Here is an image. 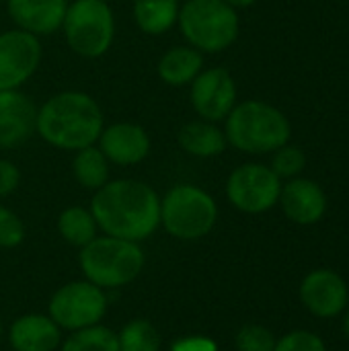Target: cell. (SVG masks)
<instances>
[{
	"label": "cell",
	"instance_id": "6da1fadb",
	"mask_svg": "<svg viewBox=\"0 0 349 351\" xmlns=\"http://www.w3.org/2000/svg\"><path fill=\"white\" fill-rule=\"evenodd\" d=\"M91 214L107 237L140 243L160 226V197L144 181H107L93 195Z\"/></svg>",
	"mask_w": 349,
	"mask_h": 351
},
{
	"label": "cell",
	"instance_id": "7a4b0ae2",
	"mask_svg": "<svg viewBox=\"0 0 349 351\" xmlns=\"http://www.w3.org/2000/svg\"><path fill=\"white\" fill-rule=\"evenodd\" d=\"M103 128L99 103L80 90L58 93L37 109L35 132L58 150L76 152L97 144Z\"/></svg>",
	"mask_w": 349,
	"mask_h": 351
},
{
	"label": "cell",
	"instance_id": "3957f363",
	"mask_svg": "<svg viewBox=\"0 0 349 351\" xmlns=\"http://www.w3.org/2000/svg\"><path fill=\"white\" fill-rule=\"evenodd\" d=\"M226 142L241 152L265 154L288 144L290 123L286 115L263 101H245L226 115Z\"/></svg>",
	"mask_w": 349,
	"mask_h": 351
},
{
	"label": "cell",
	"instance_id": "277c9868",
	"mask_svg": "<svg viewBox=\"0 0 349 351\" xmlns=\"http://www.w3.org/2000/svg\"><path fill=\"white\" fill-rule=\"evenodd\" d=\"M78 263L86 282L99 288H121L144 269V251L138 243L105 234L80 249Z\"/></svg>",
	"mask_w": 349,
	"mask_h": 351
},
{
	"label": "cell",
	"instance_id": "5b68a950",
	"mask_svg": "<svg viewBox=\"0 0 349 351\" xmlns=\"http://www.w3.org/2000/svg\"><path fill=\"white\" fill-rule=\"evenodd\" d=\"M177 23L187 43L202 53L224 51L239 37L237 8L224 0H185Z\"/></svg>",
	"mask_w": 349,
	"mask_h": 351
},
{
	"label": "cell",
	"instance_id": "8992f818",
	"mask_svg": "<svg viewBox=\"0 0 349 351\" xmlns=\"http://www.w3.org/2000/svg\"><path fill=\"white\" fill-rule=\"evenodd\" d=\"M218 220L214 197L195 185H175L160 199V224L181 241H197L206 237Z\"/></svg>",
	"mask_w": 349,
	"mask_h": 351
},
{
	"label": "cell",
	"instance_id": "52a82bcc",
	"mask_svg": "<svg viewBox=\"0 0 349 351\" xmlns=\"http://www.w3.org/2000/svg\"><path fill=\"white\" fill-rule=\"evenodd\" d=\"M62 31L68 47L82 58H101L115 37V16L105 0H74L68 4Z\"/></svg>",
	"mask_w": 349,
	"mask_h": 351
},
{
	"label": "cell",
	"instance_id": "ba28073f",
	"mask_svg": "<svg viewBox=\"0 0 349 351\" xmlns=\"http://www.w3.org/2000/svg\"><path fill=\"white\" fill-rule=\"evenodd\" d=\"M107 313V296L103 288L91 282H72L62 286L49 300V319L68 331H78L99 321Z\"/></svg>",
	"mask_w": 349,
	"mask_h": 351
},
{
	"label": "cell",
	"instance_id": "9c48e42d",
	"mask_svg": "<svg viewBox=\"0 0 349 351\" xmlns=\"http://www.w3.org/2000/svg\"><path fill=\"white\" fill-rule=\"evenodd\" d=\"M282 191L280 177L265 165H243L234 169L226 181L228 202L247 214H261L272 210Z\"/></svg>",
	"mask_w": 349,
	"mask_h": 351
},
{
	"label": "cell",
	"instance_id": "30bf717a",
	"mask_svg": "<svg viewBox=\"0 0 349 351\" xmlns=\"http://www.w3.org/2000/svg\"><path fill=\"white\" fill-rule=\"evenodd\" d=\"M41 62L39 37L12 29L0 33V90L21 88Z\"/></svg>",
	"mask_w": 349,
	"mask_h": 351
},
{
	"label": "cell",
	"instance_id": "8fae6325",
	"mask_svg": "<svg viewBox=\"0 0 349 351\" xmlns=\"http://www.w3.org/2000/svg\"><path fill=\"white\" fill-rule=\"evenodd\" d=\"M189 99L193 111L206 121H222L237 105V84L228 70H202L189 84Z\"/></svg>",
	"mask_w": 349,
	"mask_h": 351
},
{
	"label": "cell",
	"instance_id": "7c38bea8",
	"mask_svg": "<svg viewBox=\"0 0 349 351\" xmlns=\"http://www.w3.org/2000/svg\"><path fill=\"white\" fill-rule=\"evenodd\" d=\"M300 300L315 317L333 319L348 306V284L331 269H315L300 284Z\"/></svg>",
	"mask_w": 349,
	"mask_h": 351
},
{
	"label": "cell",
	"instance_id": "4fadbf2b",
	"mask_svg": "<svg viewBox=\"0 0 349 351\" xmlns=\"http://www.w3.org/2000/svg\"><path fill=\"white\" fill-rule=\"evenodd\" d=\"M37 128V107L19 88L0 90V148L10 150L25 144Z\"/></svg>",
	"mask_w": 349,
	"mask_h": 351
},
{
	"label": "cell",
	"instance_id": "5bb4252c",
	"mask_svg": "<svg viewBox=\"0 0 349 351\" xmlns=\"http://www.w3.org/2000/svg\"><path fill=\"white\" fill-rule=\"evenodd\" d=\"M97 142L105 158L119 167L138 165L150 154V136L138 123L121 121V123L103 128Z\"/></svg>",
	"mask_w": 349,
	"mask_h": 351
},
{
	"label": "cell",
	"instance_id": "9a60e30c",
	"mask_svg": "<svg viewBox=\"0 0 349 351\" xmlns=\"http://www.w3.org/2000/svg\"><path fill=\"white\" fill-rule=\"evenodd\" d=\"M6 10L21 31L43 37L62 29L68 0H6Z\"/></svg>",
	"mask_w": 349,
	"mask_h": 351
},
{
	"label": "cell",
	"instance_id": "2e32d148",
	"mask_svg": "<svg viewBox=\"0 0 349 351\" xmlns=\"http://www.w3.org/2000/svg\"><path fill=\"white\" fill-rule=\"evenodd\" d=\"M284 214L296 224H315L323 218L327 210V197L323 189L309 179H292L288 181L282 191L280 199Z\"/></svg>",
	"mask_w": 349,
	"mask_h": 351
},
{
	"label": "cell",
	"instance_id": "e0dca14e",
	"mask_svg": "<svg viewBox=\"0 0 349 351\" xmlns=\"http://www.w3.org/2000/svg\"><path fill=\"white\" fill-rule=\"evenodd\" d=\"M8 339L14 351H53L62 341V333L49 317L25 315L12 323Z\"/></svg>",
	"mask_w": 349,
	"mask_h": 351
},
{
	"label": "cell",
	"instance_id": "ac0fdd59",
	"mask_svg": "<svg viewBox=\"0 0 349 351\" xmlns=\"http://www.w3.org/2000/svg\"><path fill=\"white\" fill-rule=\"evenodd\" d=\"M204 70V53L191 45H175L163 53L156 72L158 78L169 86L191 84L193 78Z\"/></svg>",
	"mask_w": 349,
	"mask_h": 351
},
{
	"label": "cell",
	"instance_id": "d6986e66",
	"mask_svg": "<svg viewBox=\"0 0 349 351\" xmlns=\"http://www.w3.org/2000/svg\"><path fill=\"white\" fill-rule=\"evenodd\" d=\"M177 142L179 146L191 154V156H197V158H212V156H218L224 152L226 148V136L224 132L212 123V121H189L185 123L181 130H179V136H177Z\"/></svg>",
	"mask_w": 349,
	"mask_h": 351
},
{
	"label": "cell",
	"instance_id": "ffe728a7",
	"mask_svg": "<svg viewBox=\"0 0 349 351\" xmlns=\"http://www.w3.org/2000/svg\"><path fill=\"white\" fill-rule=\"evenodd\" d=\"M179 0H134V21L148 35L167 33L179 19Z\"/></svg>",
	"mask_w": 349,
	"mask_h": 351
},
{
	"label": "cell",
	"instance_id": "44dd1931",
	"mask_svg": "<svg viewBox=\"0 0 349 351\" xmlns=\"http://www.w3.org/2000/svg\"><path fill=\"white\" fill-rule=\"evenodd\" d=\"M72 171L84 189H101L109 181V160L99 150V146H86L82 150H76V156L72 160Z\"/></svg>",
	"mask_w": 349,
	"mask_h": 351
},
{
	"label": "cell",
	"instance_id": "7402d4cb",
	"mask_svg": "<svg viewBox=\"0 0 349 351\" xmlns=\"http://www.w3.org/2000/svg\"><path fill=\"white\" fill-rule=\"evenodd\" d=\"M97 220L91 214V210H84L80 206L66 208L58 218V230L62 239L72 247H84L93 239H97Z\"/></svg>",
	"mask_w": 349,
	"mask_h": 351
},
{
	"label": "cell",
	"instance_id": "603a6c76",
	"mask_svg": "<svg viewBox=\"0 0 349 351\" xmlns=\"http://www.w3.org/2000/svg\"><path fill=\"white\" fill-rule=\"evenodd\" d=\"M62 351H119L117 333L103 325H91L78 331L62 343Z\"/></svg>",
	"mask_w": 349,
	"mask_h": 351
},
{
	"label": "cell",
	"instance_id": "cb8c5ba5",
	"mask_svg": "<svg viewBox=\"0 0 349 351\" xmlns=\"http://www.w3.org/2000/svg\"><path fill=\"white\" fill-rule=\"evenodd\" d=\"M119 351H160V335L150 321H130L117 335Z\"/></svg>",
	"mask_w": 349,
	"mask_h": 351
},
{
	"label": "cell",
	"instance_id": "d4e9b609",
	"mask_svg": "<svg viewBox=\"0 0 349 351\" xmlns=\"http://www.w3.org/2000/svg\"><path fill=\"white\" fill-rule=\"evenodd\" d=\"M274 348H276L274 333L261 325H245L237 333L239 351H274Z\"/></svg>",
	"mask_w": 349,
	"mask_h": 351
},
{
	"label": "cell",
	"instance_id": "484cf974",
	"mask_svg": "<svg viewBox=\"0 0 349 351\" xmlns=\"http://www.w3.org/2000/svg\"><path fill=\"white\" fill-rule=\"evenodd\" d=\"M306 165V156L300 148L296 146H282L276 150V156H274V162H272V171L282 179H290V177H296Z\"/></svg>",
	"mask_w": 349,
	"mask_h": 351
},
{
	"label": "cell",
	"instance_id": "4316f807",
	"mask_svg": "<svg viewBox=\"0 0 349 351\" xmlns=\"http://www.w3.org/2000/svg\"><path fill=\"white\" fill-rule=\"evenodd\" d=\"M23 239H25V226L21 218L12 210L0 204V247L2 249L19 247Z\"/></svg>",
	"mask_w": 349,
	"mask_h": 351
},
{
	"label": "cell",
	"instance_id": "83f0119b",
	"mask_svg": "<svg viewBox=\"0 0 349 351\" xmlns=\"http://www.w3.org/2000/svg\"><path fill=\"white\" fill-rule=\"evenodd\" d=\"M274 351H327L323 339L311 331H292L276 341Z\"/></svg>",
	"mask_w": 349,
	"mask_h": 351
},
{
	"label": "cell",
	"instance_id": "f1b7e54d",
	"mask_svg": "<svg viewBox=\"0 0 349 351\" xmlns=\"http://www.w3.org/2000/svg\"><path fill=\"white\" fill-rule=\"evenodd\" d=\"M21 183V173L19 169L6 160V158H0V197H6L10 195Z\"/></svg>",
	"mask_w": 349,
	"mask_h": 351
},
{
	"label": "cell",
	"instance_id": "f546056e",
	"mask_svg": "<svg viewBox=\"0 0 349 351\" xmlns=\"http://www.w3.org/2000/svg\"><path fill=\"white\" fill-rule=\"evenodd\" d=\"M171 351H218V346L204 335H189L181 337L171 343Z\"/></svg>",
	"mask_w": 349,
	"mask_h": 351
},
{
	"label": "cell",
	"instance_id": "4dcf8cb0",
	"mask_svg": "<svg viewBox=\"0 0 349 351\" xmlns=\"http://www.w3.org/2000/svg\"><path fill=\"white\" fill-rule=\"evenodd\" d=\"M224 2H228V4H230V6H234V8H245V6L255 4L257 0H224Z\"/></svg>",
	"mask_w": 349,
	"mask_h": 351
},
{
	"label": "cell",
	"instance_id": "1f68e13d",
	"mask_svg": "<svg viewBox=\"0 0 349 351\" xmlns=\"http://www.w3.org/2000/svg\"><path fill=\"white\" fill-rule=\"evenodd\" d=\"M344 333L349 337V313L346 315V319H344Z\"/></svg>",
	"mask_w": 349,
	"mask_h": 351
},
{
	"label": "cell",
	"instance_id": "d6a6232c",
	"mask_svg": "<svg viewBox=\"0 0 349 351\" xmlns=\"http://www.w3.org/2000/svg\"><path fill=\"white\" fill-rule=\"evenodd\" d=\"M0 341H2V321H0Z\"/></svg>",
	"mask_w": 349,
	"mask_h": 351
}]
</instances>
